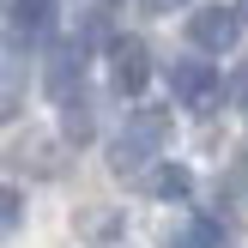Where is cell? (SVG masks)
<instances>
[{"instance_id":"cell-1","label":"cell","mask_w":248,"mask_h":248,"mask_svg":"<svg viewBox=\"0 0 248 248\" xmlns=\"http://www.w3.org/2000/svg\"><path fill=\"white\" fill-rule=\"evenodd\" d=\"M164 140H170V115L164 109H140V115L109 140V170H115V176H145V170L157 164V152H164Z\"/></svg>"},{"instance_id":"cell-2","label":"cell","mask_w":248,"mask_h":248,"mask_svg":"<svg viewBox=\"0 0 248 248\" xmlns=\"http://www.w3.org/2000/svg\"><path fill=\"white\" fill-rule=\"evenodd\" d=\"M188 43L200 48V55H230V48L242 43V18H236V6H224V0L194 6V12H188Z\"/></svg>"},{"instance_id":"cell-3","label":"cell","mask_w":248,"mask_h":248,"mask_svg":"<svg viewBox=\"0 0 248 248\" xmlns=\"http://www.w3.org/2000/svg\"><path fill=\"white\" fill-rule=\"evenodd\" d=\"M170 97H176L182 109H194V115H206V109L224 97V73H218L212 61H176V67H170Z\"/></svg>"},{"instance_id":"cell-4","label":"cell","mask_w":248,"mask_h":248,"mask_svg":"<svg viewBox=\"0 0 248 248\" xmlns=\"http://www.w3.org/2000/svg\"><path fill=\"white\" fill-rule=\"evenodd\" d=\"M109 79H115V91H145V79H152V55H145L140 36H109Z\"/></svg>"},{"instance_id":"cell-5","label":"cell","mask_w":248,"mask_h":248,"mask_svg":"<svg viewBox=\"0 0 248 248\" xmlns=\"http://www.w3.org/2000/svg\"><path fill=\"white\" fill-rule=\"evenodd\" d=\"M43 91L55 97V103H73V97L85 91V48H79V43H61L55 55H48V67H43Z\"/></svg>"},{"instance_id":"cell-6","label":"cell","mask_w":248,"mask_h":248,"mask_svg":"<svg viewBox=\"0 0 248 248\" xmlns=\"http://www.w3.org/2000/svg\"><path fill=\"white\" fill-rule=\"evenodd\" d=\"M6 31H12L18 48L48 43V36H55V0H12L6 6Z\"/></svg>"},{"instance_id":"cell-7","label":"cell","mask_w":248,"mask_h":248,"mask_svg":"<svg viewBox=\"0 0 248 248\" xmlns=\"http://www.w3.org/2000/svg\"><path fill=\"white\" fill-rule=\"evenodd\" d=\"M164 248H224V230H218L212 218H182L164 236Z\"/></svg>"},{"instance_id":"cell-8","label":"cell","mask_w":248,"mask_h":248,"mask_svg":"<svg viewBox=\"0 0 248 248\" xmlns=\"http://www.w3.org/2000/svg\"><path fill=\"white\" fill-rule=\"evenodd\" d=\"M152 170H157V176H152V194H157V200H188V194H194V176L182 164H152Z\"/></svg>"},{"instance_id":"cell-9","label":"cell","mask_w":248,"mask_h":248,"mask_svg":"<svg viewBox=\"0 0 248 248\" xmlns=\"http://www.w3.org/2000/svg\"><path fill=\"white\" fill-rule=\"evenodd\" d=\"M61 109H67L61 133H67L73 145H85V140H91V109H85V97H73V103H61Z\"/></svg>"},{"instance_id":"cell-10","label":"cell","mask_w":248,"mask_h":248,"mask_svg":"<svg viewBox=\"0 0 248 248\" xmlns=\"http://www.w3.org/2000/svg\"><path fill=\"white\" fill-rule=\"evenodd\" d=\"M18 224H24V194L18 188H0V236H12Z\"/></svg>"},{"instance_id":"cell-11","label":"cell","mask_w":248,"mask_h":248,"mask_svg":"<svg viewBox=\"0 0 248 248\" xmlns=\"http://www.w3.org/2000/svg\"><path fill=\"white\" fill-rule=\"evenodd\" d=\"M152 12H176V6H194V0H145Z\"/></svg>"},{"instance_id":"cell-12","label":"cell","mask_w":248,"mask_h":248,"mask_svg":"<svg viewBox=\"0 0 248 248\" xmlns=\"http://www.w3.org/2000/svg\"><path fill=\"white\" fill-rule=\"evenodd\" d=\"M236 97H242V103H248V67L236 73Z\"/></svg>"},{"instance_id":"cell-13","label":"cell","mask_w":248,"mask_h":248,"mask_svg":"<svg viewBox=\"0 0 248 248\" xmlns=\"http://www.w3.org/2000/svg\"><path fill=\"white\" fill-rule=\"evenodd\" d=\"M236 18H248V0H236Z\"/></svg>"}]
</instances>
